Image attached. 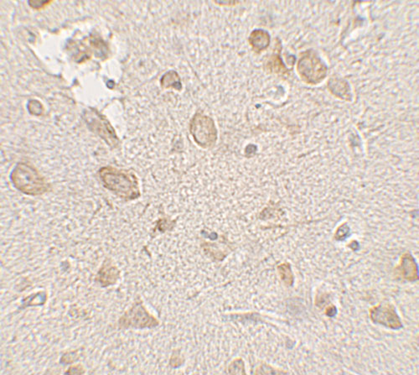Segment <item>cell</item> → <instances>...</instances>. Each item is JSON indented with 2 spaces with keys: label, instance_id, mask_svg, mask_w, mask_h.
<instances>
[{
  "label": "cell",
  "instance_id": "cell-1",
  "mask_svg": "<svg viewBox=\"0 0 419 375\" xmlns=\"http://www.w3.org/2000/svg\"><path fill=\"white\" fill-rule=\"evenodd\" d=\"M13 181L15 186L24 193L40 195L47 191V185L43 179L31 168L15 170Z\"/></svg>",
  "mask_w": 419,
  "mask_h": 375
},
{
  "label": "cell",
  "instance_id": "cell-2",
  "mask_svg": "<svg viewBox=\"0 0 419 375\" xmlns=\"http://www.w3.org/2000/svg\"><path fill=\"white\" fill-rule=\"evenodd\" d=\"M371 318L373 322L384 325V326L388 328L398 329L402 327L395 308L388 303L381 304L379 307L372 308Z\"/></svg>",
  "mask_w": 419,
  "mask_h": 375
}]
</instances>
